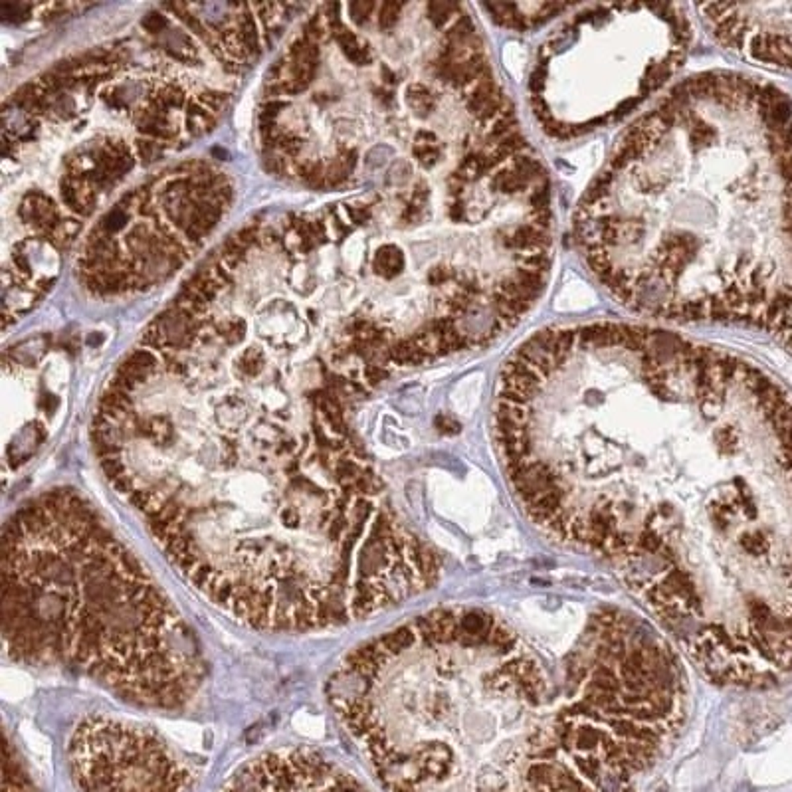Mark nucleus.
<instances>
[{"instance_id": "obj_13", "label": "nucleus", "mask_w": 792, "mask_h": 792, "mask_svg": "<svg viewBox=\"0 0 792 792\" xmlns=\"http://www.w3.org/2000/svg\"><path fill=\"white\" fill-rule=\"evenodd\" d=\"M4 792H34L32 782L22 769L16 755H12L8 743H6V757H4Z\"/></svg>"}, {"instance_id": "obj_12", "label": "nucleus", "mask_w": 792, "mask_h": 792, "mask_svg": "<svg viewBox=\"0 0 792 792\" xmlns=\"http://www.w3.org/2000/svg\"><path fill=\"white\" fill-rule=\"evenodd\" d=\"M373 268L381 278H398L407 268V256H404L402 248L396 246V244H385V246L378 248L375 260H373Z\"/></svg>"}, {"instance_id": "obj_2", "label": "nucleus", "mask_w": 792, "mask_h": 792, "mask_svg": "<svg viewBox=\"0 0 792 792\" xmlns=\"http://www.w3.org/2000/svg\"><path fill=\"white\" fill-rule=\"evenodd\" d=\"M327 697L388 792H634L682 727L685 674L612 604L454 606L359 646Z\"/></svg>"}, {"instance_id": "obj_24", "label": "nucleus", "mask_w": 792, "mask_h": 792, "mask_svg": "<svg viewBox=\"0 0 792 792\" xmlns=\"http://www.w3.org/2000/svg\"><path fill=\"white\" fill-rule=\"evenodd\" d=\"M137 149L139 155L147 161H153L157 155H159V145L155 141H137Z\"/></svg>"}, {"instance_id": "obj_8", "label": "nucleus", "mask_w": 792, "mask_h": 792, "mask_svg": "<svg viewBox=\"0 0 792 792\" xmlns=\"http://www.w3.org/2000/svg\"><path fill=\"white\" fill-rule=\"evenodd\" d=\"M719 42L753 62L792 70V2L699 6Z\"/></svg>"}, {"instance_id": "obj_7", "label": "nucleus", "mask_w": 792, "mask_h": 792, "mask_svg": "<svg viewBox=\"0 0 792 792\" xmlns=\"http://www.w3.org/2000/svg\"><path fill=\"white\" fill-rule=\"evenodd\" d=\"M68 760L79 792H186L193 769L155 731L113 717L84 719Z\"/></svg>"}, {"instance_id": "obj_25", "label": "nucleus", "mask_w": 792, "mask_h": 792, "mask_svg": "<svg viewBox=\"0 0 792 792\" xmlns=\"http://www.w3.org/2000/svg\"><path fill=\"white\" fill-rule=\"evenodd\" d=\"M200 101H203V103H206V108L216 109V108H220V106H222V103L226 101V94H218V91H208V94H203V96H200Z\"/></svg>"}, {"instance_id": "obj_17", "label": "nucleus", "mask_w": 792, "mask_h": 792, "mask_svg": "<svg viewBox=\"0 0 792 792\" xmlns=\"http://www.w3.org/2000/svg\"><path fill=\"white\" fill-rule=\"evenodd\" d=\"M129 222V210L123 206H115L111 212L103 216L101 220V228L108 232V234H115L119 230H123Z\"/></svg>"}, {"instance_id": "obj_10", "label": "nucleus", "mask_w": 792, "mask_h": 792, "mask_svg": "<svg viewBox=\"0 0 792 792\" xmlns=\"http://www.w3.org/2000/svg\"><path fill=\"white\" fill-rule=\"evenodd\" d=\"M157 327L161 329L162 339L167 345H174V347H184L193 341L194 335V325L191 313L182 309H171L167 313H162L157 317Z\"/></svg>"}, {"instance_id": "obj_18", "label": "nucleus", "mask_w": 792, "mask_h": 792, "mask_svg": "<svg viewBox=\"0 0 792 792\" xmlns=\"http://www.w3.org/2000/svg\"><path fill=\"white\" fill-rule=\"evenodd\" d=\"M400 12H402V4H398V2H385V4H381V8H378V26L383 30H390L396 22H398V18H400Z\"/></svg>"}, {"instance_id": "obj_5", "label": "nucleus", "mask_w": 792, "mask_h": 792, "mask_svg": "<svg viewBox=\"0 0 792 792\" xmlns=\"http://www.w3.org/2000/svg\"><path fill=\"white\" fill-rule=\"evenodd\" d=\"M2 640L14 662L86 675L141 707L186 705L204 677L169 596L68 487L28 499L4 527Z\"/></svg>"}, {"instance_id": "obj_19", "label": "nucleus", "mask_w": 792, "mask_h": 792, "mask_svg": "<svg viewBox=\"0 0 792 792\" xmlns=\"http://www.w3.org/2000/svg\"><path fill=\"white\" fill-rule=\"evenodd\" d=\"M238 34H240V40H242V46H244V48H248V50H257V30L254 20L250 18V14L244 16L242 26H240V32Z\"/></svg>"}, {"instance_id": "obj_20", "label": "nucleus", "mask_w": 792, "mask_h": 792, "mask_svg": "<svg viewBox=\"0 0 792 792\" xmlns=\"http://www.w3.org/2000/svg\"><path fill=\"white\" fill-rule=\"evenodd\" d=\"M375 11V4L373 2H351L349 4V12H351V18L357 24H364L369 20L371 12Z\"/></svg>"}, {"instance_id": "obj_21", "label": "nucleus", "mask_w": 792, "mask_h": 792, "mask_svg": "<svg viewBox=\"0 0 792 792\" xmlns=\"http://www.w3.org/2000/svg\"><path fill=\"white\" fill-rule=\"evenodd\" d=\"M0 12H2L4 20H20V18H26L28 6L26 4H2Z\"/></svg>"}, {"instance_id": "obj_11", "label": "nucleus", "mask_w": 792, "mask_h": 792, "mask_svg": "<svg viewBox=\"0 0 792 792\" xmlns=\"http://www.w3.org/2000/svg\"><path fill=\"white\" fill-rule=\"evenodd\" d=\"M20 216L24 218V222L44 228L48 232H52L56 226H58V222H60V216H58L54 203L48 196H44L40 193H28L24 196L20 206Z\"/></svg>"}, {"instance_id": "obj_3", "label": "nucleus", "mask_w": 792, "mask_h": 792, "mask_svg": "<svg viewBox=\"0 0 792 792\" xmlns=\"http://www.w3.org/2000/svg\"><path fill=\"white\" fill-rule=\"evenodd\" d=\"M91 436L172 565L248 626L335 628L438 580L436 551L396 513L333 395L298 426L289 404L242 392L200 412L108 386Z\"/></svg>"}, {"instance_id": "obj_22", "label": "nucleus", "mask_w": 792, "mask_h": 792, "mask_svg": "<svg viewBox=\"0 0 792 792\" xmlns=\"http://www.w3.org/2000/svg\"><path fill=\"white\" fill-rule=\"evenodd\" d=\"M143 28L149 30L151 34L161 32L162 28H167V18L162 14H159V12H151V14L145 16V20H143Z\"/></svg>"}, {"instance_id": "obj_23", "label": "nucleus", "mask_w": 792, "mask_h": 792, "mask_svg": "<svg viewBox=\"0 0 792 792\" xmlns=\"http://www.w3.org/2000/svg\"><path fill=\"white\" fill-rule=\"evenodd\" d=\"M244 331H246L244 321H230L224 329H222V335H224L230 343H238L244 339Z\"/></svg>"}, {"instance_id": "obj_4", "label": "nucleus", "mask_w": 792, "mask_h": 792, "mask_svg": "<svg viewBox=\"0 0 792 792\" xmlns=\"http://www.w3.org/2000/svg\"><path fill=\"white\" fill-rule=\"evenodd\" d=\"M577 242L616 300L792 341V101L729 72L672 89L580 200Z\"/></svg>"}, {"instance_id": "obj_26", "label": "nucleus", "mask_w": 792, "mask_h": 792, "mask_svg": "<svg viewBox=\"0 0 792 792\" xmlns=\"http://www.w3.org/2000/svg\"><path fill=\"white\" fill-rule=\"evenodd\" d=\"M791 347H792V341H791Z\"/></svg>"}, {"instance_id": "obj_6", "label": "nucleus", "mask_w": 792, "mask_h": 792, "mask_svg": "<svg viewBox=\"0 0 792 792\" xmlns=\"http://www.w3.org/2000/svg\"><path fill=\"white\" fill-rule=\"evenodd\" d=\"M689 22L675 4H590L541 44L529 94L549 135L578 137L636 109L677 72Z\"/></svg>"}, {"instance_id": "obj_14", "label": "nucleus", "mask_w": 792, "mask_h": 792, "mask_svg": "<svg viewBox=\"0 0 792 792\" xmlns=\"http://www.w3.org/2000/svg\"><path fill=\"white\" fill-rule=\"evenodd\" d=\"M335 38H337V42L341 44L343 52L347 54V58H351L355 64L363 65L371 62V54L366 52V48H364L363 44L355 38V34L349 32L347 28L339 26L337 32H335Z\"/></svg>"}, {"instance_id": "obj_9", "label": "nucleus", "mask_w": 792, "mask_h": 792, "mask_svg": "<svg viewBox=\"0 0 792 792\" xmlns=\"http://www.w3.org/2000/svg\"><path fill=\"white\" fill-rule=\"evenodd\" d=\"M218 792H366L361 782L309 749H279L246 762Z\"/></svg>"}, {"instance_id": "obj_1", "label": "nucleus", "mask_w": 792, "mask_h": 792, "mask_svg": "<svg viewBox=\"0 0 792 792\" xmlns=\"http://www.w3.org/2000/svg\"><path fill=\"white\" fill-rule=\"evenodd\" d=\"M519 504L611 565L721 685L792 670V396L755 364L624 323L547 329L497 378Z\"/></svg>"}, {"instance_id": "obj_16", "label": "nucleus", "mask_w": 792, "mask_h": 792, "mask_svg": "<svg viewBox=\"0 0 792 792\" xmlns=\"http://www.w3.org/2000/svg\"><path fill=\"white\" fill-rule=\"evenodd\" d=\"M186 125H189V131H193L194 135H203V133L212 129L215 119H212V115L206 109L200 108L198 103H193V106H189V121H186Z\"/></svg>"}, {"instance_id": "obj_15", "label": "nucleus", "mask_w": 792, "mask_h": 792, "mask_svg": "<svg viewBox=\"0 0 792 792\" xmlns=\"http://www.w3.org/2000/svg\"><path fill=\"white\" fill-rule=\"evenodd\" d=\"M266 366L264 355L256 349H248L236 359V375L240 378H257Z\"/></svg>"}]
</instances>
